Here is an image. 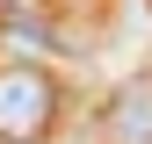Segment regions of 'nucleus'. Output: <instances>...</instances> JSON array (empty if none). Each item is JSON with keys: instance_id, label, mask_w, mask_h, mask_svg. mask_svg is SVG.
<instances>
[{"instance_id": "obj_1", "label": "nucleus", "mask_w": 152, "mask_h": 144, "mask_svg": "<svg viewBox=\"0 0 152 144\" xmlns=\"http://www.w3.org/2000/svg\"><path fill=\"white\" fill-rule=\"evenodd\" d=\"M58 122V79L44 65H0V144H44Z\"/></svg>"}, {"instance_id": "obj_2", "label": "nucleus", "mask_w": 152, "mask_h": 144, "mask_svg": "<svg viewBox=\"0 0 152 144\" xmlns=\"http://www.w3.org/2000/svg\"><path fill=\"white\" fill-rule=\"evenodd\" d=\"M102 137L109 144H152V72L123 79L102 108Z\"/></svg>"}]
</instances>
